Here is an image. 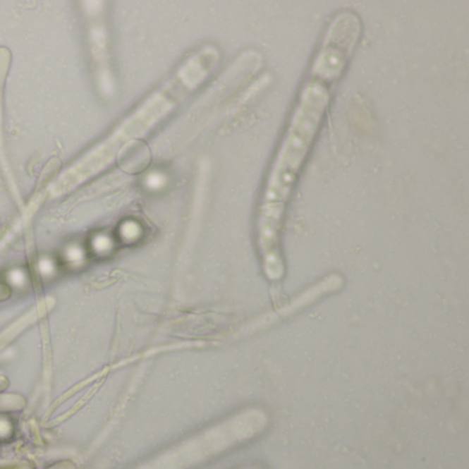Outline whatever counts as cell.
I'll use <instances>...</instances> for the list:
<instances>
[{"instance_id": "cell-1", "label": "cell", "mask_w": 469, "mask_h": 469, "mask_svg": "<svg viewBox=\"0 0 469 469\" xmlns=\"http://www.w3.org/2000/svg\"><path fill=\"white\" fill-rule=\"evenodd\" d=\"M337 82L308 71L288 127L266 178L256 219V244L263 273L278 282L285 276L281 230L288 201L318 134Z\"/></svg>"}]
</instances>
